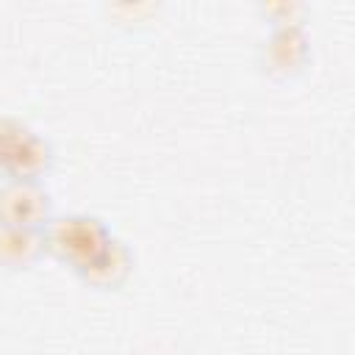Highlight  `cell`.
Here are the masks:
<instances>
[{
  "label": "cell",
  "instance_id": "obj_3",
  "mask_svg": "<svg viewBox=\"0 0 355 355\" xmlns=\"http://www.w3.org/2000/svg\"><path fill=\"white\" fill-rule=\"evenodd\" d=\"M311 58V36L305 25H269L258 44V67L269 78H291Z\"/></svg>",
  "mask_w": 355,
  "mask_h": 355
},
{
  "label": "cell",
  "instance_id": "obj_1",
  "mask_svg": "<svg viewBox=\"0 0 355 355\" xmlns=\"http://www.w3.org/2000/svg\"><path fill=\"white\" fill-rule=\"evenodd\" d=\"M42 236H44L47 255L58 258L72 272H78L111 241L114 230L97 214L72 211V214H55L44 225Z\"/></svg>",
  "mask_w": 355,
  "mask_h": 355
},
{
  "label": "cell",
  "instance_id": "obj_7",
  "mask_svg": "<svg viewBox=\"0 0 355 355\" xmlns=\"http://www.w3.org/2000/svg\"><path fill=\"white\" fill-rule=\"evenodd\" d=\"M261 14L269 19V25H305L308 6L297 0H277V3H261Z\"/></svg>",
  "mask_w": 355,
  "mask_h": 355
},
{
  "label": "cell",
  "instance_id": "obj_5",
  "mask_svg": "<svg viewBox=\"0 0 355 355\" xmlns=\"http://www.w3.org/2000/svg\"><path fill=\"white\" fill-rule=\"evenodd\" d=\"M47 255L42 230L31 227H11L0 225V269L3 272H22L39 263Z\"/></svg>",
  "mask_w": 355,
  "mask_h": 355
},
{
  "label": "cell",
  "instance_id": "obj_6",
  "mask_svg": "<svg viewBox=\"0 0 355 355\" xmlns=\"http://www.w3.org/2000/svg\"><path fill=\"white\" fill-rule=\"evenodd\" d=\"M33 128L28 122H22L19 116H11V114H0V175L6 178V172L11 169L22 141L28 139Z\"/></svg>",
  "mask_w": 355,
  "mask_h": 355
},
{
  "label": "cell",
  "instance_id": "obj_4",
  "mask_svg": "<svg viewBox=\"0 0 355 355\" xmlns=\"http://www.w3.org/2000/svg\"><path fill=\"white\" fill-rule=\"evenodd\" d=\"M130 272H133V250L119 236H111V241L75 275L89 288H116L128 280Z\"/></svg>",
  "mask_w": 355,
  "mask_h": 355
},
{
  "label": "cell",
  "instance_id": "obj_2",
  "mask_svg": "<svg viewBox=\"0 0 355 355\" xmlns=\"http://www.w3.org/2000/svg\"><path fill=\"white\" fill-rule=\"evenodd\" d=\"M55 216L53 194L39 180H3L0 183V225L44 230Z\"/></svg>",
  "mask_w": 355,
  "mask_h": 355
}]
</instances>
